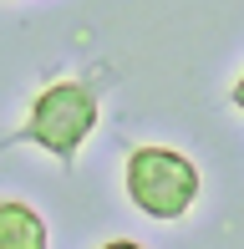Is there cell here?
Returning a JSON list of instances; mask_svg holds the SVG:
<instances>
[{"label": "cell", "instance_id": "obj_4", "mask_svg": "<svg viewBox=\"0 0 244 249\" xmlns=\"http://www.w3.org/2000/svg\"><path fill=\"white\" fill-rule=\"evenodd\" d=\"M102 249H142V244H132V239H112V244H102Z\"/></svg>", "mask_w": 244, "mask_h": 249}, {"label": "cell", "instance_id": "obj_1", "mask_svg": "<svg viewBox=\"0 0 244 249\" xmlns=\"http://www.w3.org/2000/svg\"><path fill=\"white\" fill-rule=\"evenodd\" d=\"M127 194L153 219H178L198 198V168L173 148H138L127 158Z\"/></svg>", "mask_w": 244, "mask_h": 249}, {"label": "cell", "instance_id": "obj_3", "mask_svg": "<svg viewBox=\"0 0 244 249\" xmlns=\"http://www.w3.org/2000/svg\"><path fill=\"white\" fill-rule=\"evenodd\" d=\"M0 249H46V224L31 203H0Z\"/></svg>", "mask_w": 244, "mask_h": 249}, {"label": "cell", "instance_id": "obj_2", "mask_svg": "<svg viewBox=\"0 0 244 249\" xmlns=\"http://www.w3.org/2000/svg\"><path fill=\"white\" fill-rule=\"evenodd\" d=\"M97 127V97L92 87L82 82H56L46 87V92L36 97V107H31V142H41L46 153L56 158H71L76 148L87 142V132Z\"/></svg>", "mask_w": 244, "mask_h": 249}]
</instances>
